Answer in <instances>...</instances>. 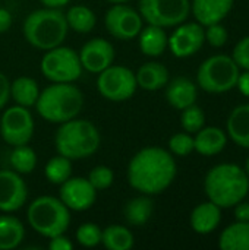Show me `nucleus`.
I'll return each mask as SVG.
<instances>
[{
	"mask_svg": "<svg viewBox=\"0 0 249 250\" xmlns=\"http://www.w3.org/2000/svg\"><path fill=\"white\" fill-rule=\"evenodd\" d=\"M178 167L170 151L160 146L139 149L129 161L126 179L132 189L142 195H160L176 179Z\"/></svg>",
	"mask_w": 249,
	"mask_h": 250,
	"instance_id": "1",
	"label": "nucleus"
},
{
	"mask_svg": "<svg viewBox=\"0 0 249 250\" xmlns=\"http://www.w3.org/2000/svg\"><path fill=\"white\" fill-rule=\"evenodd\" d=\"M204 192L217 207L232 208L247 198L249 177L238 164L223 163L214 166L204 179Z\"/></svg>",
	"mask_w": 249,
	"mask_h": 250,
	"instance_id": "2",
	"label": "nucleus"
},
{
	"mask_svg": "<svg viewBox=\"0 0 249 250\" xmlns=\"http://www.w3.org/2000/svg\"><path fill=\"white\" fill-rule=\"evenodd\" d=\"M68 22L62 9L43 7L26 15L22 34L34 48L47 51L62 45L68 37Z\"/></svg>",
	"mask_w": 249,
	"mask_h": 250,
	"instance_id": "3",
	"label": "nucleus"
},
{
	"mask_svg": "<svg viewBox=\"0 0 249 250\" xmlns=\"http://www.w3.org/2000/svg\"><path fill=\"white\" fill-rule=\"evenodd\" d=\"M41 119L60 125L75 119L84 108V94L73 83L51 82L40 91L34 105Z\"/></svg>",
	"mask_w": 249,
	"mask_h": 250,
	"instance_id": "4",
	"label": "nucleus"
},
{
	"mask_svg": "<svg viewBox=\"0 0 249 250\" xmlns=\"http://www.w3.org/2000/svg\"><path fill=\"white\" fill-rule=\"evenodd\" d=\"M101 144L97 126L85 119H72L59 125L54 136L57 154L76 161L94 155Z\"/></svg>",
	"mask_w": 249,
	"mask_h": 250,
	"instance_id": "5",
	"label": "nucleus"
},
{
	"mask_svg": "<svg viewBox=\"0 0 249 250\" xmlns=\"http://www.w3.org/2000/svg\"><path fill=\"white\" fill-rule=\"evenodd\" d=\"M29 227L43 237L51 239L65 234L70 224V209L54 196H38L26 209Z\"/></svg>",
	"mask_w": 249,
	"mask_h": 250,
	"instance_id": "6",
	"label": "nucleus"
},
{
	"mask_svg": "<svg viewBox=\"0 0 249 250\" xmlns=\"http://www.w3.org/2000/svg\"><path fill=\"white\" fill-rule=\"evenodd\" d=\"M241 69L230 56L216 54L201 63L197 72V83L210 94H223L236 88Z\"/></svg>",
	"mask_w": 249,
	"mask_h": 250,
	"instance_id": "7",
	"label": "nucleus"
},
{
	"mask_svg": "<svg viewBox=\"0 0 249 250\" xmlns=\"http://www.w3.org/2000/svg\"><path fill=\"white\" fill-rule=\"evenodd\" d=\"M40 70L50 82L73 83L81 78L84 69L78 51L70 47L57 45L44 53L40 62Z\"/></svg>",
	"mask_w": 249,
	"mask_h": 250,
	"instance_id": "8",
	"label": "nucleus"
},
{
	"mask_svg": "<svg viewBox=\"0 0 249 250\" xmlns=\"http://www.w3.org/2000/svg\"><path fill=\"white\" fill-rule=\"evenodd\" d=\"M138 12L150 25L178 26L191 13V0H139Z\"/></svg>",
	"mask_w": 249,
	"mask_h": 250,
	"instance_id": "9",
	"label": "nucleus"
},
{
	"mask_svg": "<svg viewBox=\"0 0 249 250\" xmlns=\"http://www.w3.org/2000/svg\"><path fill=\"white\" fill-rule=\"evenodd\" d=\"M138 88L135 72L126 66L112 64L97 76V89L103 98L113 103L128 101Z\"/></svg>",
	"mask_w": 249,
	"mask_h": 250,
	"instance_id": "10",
	"label": "nucleus"
},
{
	"mask_svg": "<svg viewBox=\"0 0 249 250\" xmlns=\"http://www.w3.org/2000/svg\"><path fill=\"white\" fill-rule=\"evenodd\" d=\"M34 117L26 107L12 105L4 110L0 119V135L3 141L13 146L26 145L34 135Z\"/></svg>",
	"mask_w": 249,
	"mask_h": 250,
	"instance_id": "11",
	"label": "nucleus"
},
{
	"mask_svg": "<svg viewBox=\"0 0 249 250\" xmlns=\"http://www.w3.org/2000/svg\"><path fill=\"white\" fill-rule=\"evenodd\" d=\"M107 32L120 41H129L138 37L144 26L141 13L126 3H116L107 9L104 15Z\"/></svg>",
	"mask_w": 249,
	"mask_h": 250,
	"instance_id": "12",
	"label": "nucleus"
},
{
	"mask_svg": "<svg viewBox=\"0 0 249 250\" xmlns=\"http://www.w3.org/2000/svg\"><path fill=\"white\" fill-rule=\"evenodd\" d=\"M205 42V29L198 22L179 23L169 37L167 48L178 59H186L197 54Z\"/></svg>",
	"mask_w": 249,
	"mask_h": 250,
	"instance_id": "13",
	"label": "nucleus"
},
{
	"mask_svg": "<svg viewBox=\"0 0 249 250\" xmlns=\"http://www.w3.org/2000/svg\"><path fill=\"white\" fill-rule=\"evenodd\" d=\"M59 198L70 211L82 212L90 209L95 204L97 190L88 179L70 176L66 182L60 185Z\"/></svg>",
	"mask_w": 249,
	"mask_h": 250,
	"instance_id": "14",
	"label": "nucleus"
},
{
	"mask_svg": "<svg viewBox=\"0 0 249 250\" xmlns=\"http://www.w3.org/2000/svg\"><path fill=\"white\" fill-rule=\"evenodd\" d=\"M28 199V188L22 174L13 170H0V212L19 211Z\"/></svg>",
	"mask_w": 249,
	"mask_h": 250,
	"instance_id": "15",
	"label": "nucleus"
},
{
	"mask_svg": "<svg viewBox=\"0 0 249 250\" xmlns=\"http://www.w3.org/2000/svg\"><path fill=\"white\" fill-rule=\"evenodd\" d=\"M78 56L84 70L98 75L100 72H103L104 69L113 64L116 53L110 41L97 37L87 41L78 51Z\"/></svg>",
	"mask_w": 249,
	"mask_h": 250,
	"instance_id": "16",
	"label": "nucleus"
},
{
	"mask_svg": "<svg viewBox=\"0 0 249 250\" xmlns=\"http://www.w3.org/2000/svg\"><path fill=\"white\" fill-rule=\"evenodd\" d=\"M235 0H192L191 13L203 26L222 22L233 7Z\"/></svg>",
	"mask_w": 249,
	"mask_h": 250,
	"instance_id": "17",
	"label": "nucleus"
},
{
	"mask_svg": "<svg viewBox=\"0 0 249 250\" xmlns=\"http://www.w3.org/2000/svg\"><path fill=\"white\" fill-rule=\"evenodd\" d=\"M197 97H198L197 85L185 76H178L169 81L166 85V100L176 110L182 111L183 108L195 104Z\"/></svg>",
	"mask_w": 249,
	"mask_h": 250,
	"instance_id": "18",
	"label": "nucleus"
},
{
	"mask_svg": "<svg viewBox=\"0 0 249 250\" xmlns=\"http://www.w3.org/2000/svg\"><path fill=\"white\" fill-rule=\"evenodd\" d=\"M220 221H222V208L211 201L197 205L189 217L191 227L198 234L213 233L219 227Z\"/></svg>",
	"mask_w": 249,
	"mask_h": 250,
	"instance_id": "19",
	"label": "nucleus"
},
{
	"mask_svg": "<svg viewBox=\"0 0 249 250\" xmlns=\"http://www.w3.org/2000/svg\"><path fill=\"white\" fill-rule=\"evenodd\" d=\"M227 144V133L219 127L207 126L200 129L194 138V151L204 157L220 154Z\"/></svg>",
	"mask_w": 249,
	"mask_h": 250,
	"instance_id": "20",
	"label": "nucleus"
},
{
	"mask_svg": "<svg viewBox=\"0 0 249 250\" xmlns=\"http://www.w3.org/2000/svg\"><path fill=\"white\" fill-rule=\"evenodd\" d=\"M138 88L144 91H158L169 82V70L158 62H147L135 73Z\"/></svg>",
	"mask_w": 249,
	"mask_h": 250,
	"instance_id": "21",
	"label": "nucleus"
},
{
	"mask_svg": "<svg viewBox=\"0 0 249 250\" xmlns=\"http://www.w3.org/2000/svg\"><path fill=\"white\" fill-rule=\"evenodd\" d=\"M169 42V35L166 34V29L157 25H147L142 26L141 32L138 34V44L142 54L148 57H158L161 56Z\"/></svg>",
	"mask_w": 249,
	"mask_h": 250,
	"instance_id": "22",
	"label": "nucleus"
},
{
	"mask_svg": "<svg viewBox=\"0 0 249 250\" xmlns=\"http://www.w3.org/2000/svg\"><path fill=\"white\" fill-rule=\"evenodd\" d=\"M226 133L236 145L249 148V104H241L232 110Z\"/></svg>",
	"mask_w": 249,
	"mask_h": 250,
	"instance_id": "23",
	"label": "nucleus"
},
{
	"mask_svg": "<svg viewBox=\"0 0 249 250\" xmlns=\"http://www.w3.org/2000/svg\"><path fill=\"white\" fill-rule=\"evenodd\" d=\"M154 212V202L151 196L142 195L132 198L126 202L123 208V217L126 223L132 227H142L145 226Z\"/></svg>",
	"mask_w": 249,
	"mask_h": 250,
	"instance_id": "24",
	"label": "nucleus"
},
{
	"mask_svg": "<svg viewBox=\"0 0 249 250\" xmlns=\"http://www.w3.org/2000/svg\"><path fill=\"white\" fill-rule=\"evenodd\" d=\"M25 239L23 224L13 215H0V250L19 248Z\"/></svg>",
	"mask_w": 249,
	"mask_h": 250,
	"instance_id": "25",
	"label": "nucleus"
},
{
	"mask_svg": "<svg viewBox=\"0 0 249 250\" xmlns=\"http://www.w3.org/2000/svg\"><path fill=\"white\" fill-rule=\"evenodd\" d=\"M223 250H249V221H236L226 227L219 239Z\"/></svg>",
	"mask_w": 249,
	"mask_h": 250,
	"instance_id": "26",
	"label": "nucleus"
},
{
	"mask_svg": "<svg viewBox=\"0 0 249 250\" xmlns=\"http://www.w3.org/2000/svg\"><path fill=\"white\" fill-rule=\"evenodd\" d=\"M40 95V86L29 76H19L10 82V98L22 107H34Z\"/></svg>",
	"mask_w": 249,
	"mask_h": 250,
	"instance_id": "27",
	"label": "nucleus"
},
{
	"mask_svg": "<svg viewBox=\"0 0 249 250\" xmlns=\"http://www.w3.org/2000/svg\"><path fill=\"white\" fill-rule=\"evenodd\" d=\"M101 245L107 250H129L134 248L135 239L128 227L110 224L101 231Z\"/></svg>",
	"mask_w": 249,
	"mask_h": 250,
	"instance_id": "28",
	"label": "nucleus"
},
{
	"mask_svg": "<svg viewBox=\"0 0 249 250\" xmlns=\"http://www.w3.org/2000/svg\"><path fill=\"white\" fill-rule=\"evenodd\" d=\"M65 16H66L69 29L75 31L78 34L91 32L97 23V16L92 12V9H90L88 6H84V4H75V6L69 7L68 12L65 13Z\"/></svg>",
	"mask_w": 249,
	"mask_h": 250,
	"instance_id": "29",
	"label": "nucleus"
},
{
	"mask_svg": "<svg viewBox=\"0 0 249 250\" xmlns=\"http://www.w3.org/2000/svg\"><path fill=\"white\" fill-rule=\"evenodd\" d=\"M9 163L13 171L19 174H29L37 167V154L31 146H28V144L18 145L13 146L9 157Z\"/></svg>",
	"mask_w": 249,
	"mask_h": 250,
	"instance_id": "30",
	"label": "nucleus"
},
{
	"mask_svg": "<svg viewBox=\"0 0 249 250\" xmlns=\"http://www.w3.org/2000/svg\"><path fill=\"white\" fill-rule=\"evenodd\" d=\"M44 176L51 185L60 186L72 176V160L57 154L47 161L44 167Z\"/></svg>",
	"mask_w": 249,
	"mask_h": 250,
	"instance_id": "31",
	"label": "nucleus"
},
{
	"mask_svg": "<svg viewBox=\"0 0 249 250\" xmlns=\"http://www.w3.org/2000/svg\"><path fill=\"white\" fill-rule=\"evenodd\" d=\"M181 125H182L185 132L197 133L205 125L204 110L201 107H198L197 104H192V105L183 108L182 114H181Z\"/></svg>",
	"mask_w": 249,
	"mask_h": 250,
	"instance_id": "32",
	"label": "nucleus"
},
{
	"mask_svg": "<svg viewBox=\"0 0 249 250\" xmlns=\"http://www.w3.org/2000/svg\"><path fill=\"white\" fill-rule=\"evenodd\" d=\"M101 231L103 230L100 229V226L94 223H84L78 227L75 239L82 248H95L101 245Z\"/></svg>",
	"mask_w": 249,
	"mask_h": 250,
	"instance_id": "33",
	"label": "nucleus"
},
{
	"mask_svg": "<svg viewBox=\"0 0 249 250\" xmlns=\"http://www.w3.org/2000/svg\"><path fill=\"white\" fill-rule=\"evenodd\" d=\"M169 151L176 157H186L194 151V136L188 132L175 133L169 139Z\"/></svg>",
	"mask_w": 249,
	"mask_h": 250,
	"instance_id": "34",
	"label": "nucleus"
},
{
	"mask_svg": "<svg viewBox=\"0 0 249 250\" xmlns=\"http://www.w3.org/2000/svg\"><path fill=\"white\" fill-rule=\"evenodd\" d=\"M90 183L95 188V190H104V189H109L113 182H114V173L110 167L107 166H95L88 177Z\"/></svg>",
	"mask_w": 249,
	"mask_h": 250,
	"instance_id": "35",
	"label": "nucleus"
},
{
	"mask_svg": "<svg viewBox=\"0 0 249 250\" xmlns=\"http://www.w3.org/2000/svg\"><path fill=\"white\" fill-rule=\"evenodd\" d=\"M204 29H205V41L210 45L219 48V47H223L227 42L229 32H227L226 26L222 25V22L207 25V26H204Z\"/></svg>",
	"mask_w": 249,
	"mask_h": 250,
	"instance_id": "36",
	"label": "nucleus"
},
{
	"mask_svg": "<svg viewBox=\"0 0 249 250\" xmlns=\"http://www.w3.org/2000/svg\"><path fill=\"white\" fill-rule=\"evenodd\" d=\"M232 59L239 66V69L249 70V35L238 41V44L233 48Z\"/></svg>",
	"mask_w": 249,
	"mask_h": 250,
	"instance_id": "37",
	"label": "nucleus"
},
{
	"mask_svg": "<svg viewBox=\"0 0 249 250\" xmlns=\"http://www.w3.org/2000/svg\"><path fill=\"white\" fill-rule=\"evenodd\" d=\"M9 100H10V81L3 72H0V110L4 108Z\"/></svg>",
	"mask_w": 249,
	"mask_h": 250,
	"instance_id": "38",
	"label": "nucleus"
},
{
	"mask_svg": "<svg viewBox=\"0 0 249 250\" xmlns=\"http://www.w3.org/2000/svg\"><path fill=\"white\" fill-rule=\"evenodd\" d=\"M48 249L51 250H72L73 249V243L65 236V234H59L50 239L48 242Z\"/></svg>",
	"mask_w": 249,
	"mask_h": 250,
	"instance_id": "39",
	"label": "nucleus"
},
{
	"mask_svg": "<svg viewBox=\"0 0 249 250\" xmlns=\"http://www.w3.org/2000/svg\"><path fill=\"white\" fill-rule=\"evenodd\" d=\"M12 22H13L12 13L6 7H0V34L9 31L12 26Z\"/></svg>",
	"mask_w": 249,
	"mask_h": 250,
	"instance_id": "40",
	"label": "nucleus"
},
{
	"mask_svg": "<svg viewBox=\"0 0 249 250\" xmlns=\"http://www.w3.org/2000/svg\"><path fill=\"white\" fill-rule=\"evenodd\" d=\"M235 218L236 221H249V202L241 201L235 205Z\"/></svg>",
	"mask_w": 249,
	"mask_h": 250,
	"instance_id": "41",
	"label": "nucleus"
},
{
	"mask_svg": "<svg viewBox=\"0 0 249 250\" xmlns=\"http://www.w3.org/2000/svg\"><path fill=\"white\" fill-rule=\"evenodd\" d=\"M236 88L239 89V92L245 97L249 98V70H245L244 73H239L238 82H236Z\"/></svg>",
	"mask_w": 249,
	"mask_h": 250,
	"instance_id": "42",
	"label": "nucleus"
},
{
	"mask_svg": "<svg viewBox=\"0 0 249 250\" xmlns=\"http://www.w3.org/2000/svg\"><path fill=\"white\" fill-rule=\"evenodd\" d=\"M40 3L44 7H53V9H62L70 3V0H40Z\"/></svg>",
	"mask_w": 249,
	"mask_h": 250,
	"instance_id": "43",
	"label": "nucleus"
},
{
	"mask_svg": "<svg viewBox=\"0 0 249 250\" xmlns=\"http://www.w3.org/2000/svg\"><path fill=\"white\" fill-rule=\"evenodd\" d=\"M109 3H112V4H116V3H128V1H131V0H107Z\"/></svg>",
	"mask_w": 249,
	"mask_h": 250,
	"instance_id": "44",
	"label": "nucleus"
},
{
	"mask_svg": "<svg viewBox=\"0 0 249 250\" xmlns=\"http://www.w3.org/2000/svg\"><path fill=\"white\" fill-rule=\"evenodd\" d=\"M244 170H245L247 176H248V177H249V157H248V158H247V163H245V168H244Z\"/></svg>",
	"mask_w": 249,
	"mask_h": 250,
	"instance_id": "45",
	"label": "nucleus"
}]
</instances>
